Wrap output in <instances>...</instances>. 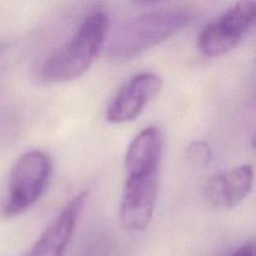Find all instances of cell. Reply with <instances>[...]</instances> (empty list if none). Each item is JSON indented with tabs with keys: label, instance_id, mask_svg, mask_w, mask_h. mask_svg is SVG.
I'll list each match as a JSON object with an SVG mask.
<instances>
[{
	"label": "cell",
	"instance_id": "obj_1",
	"mask_svg": "<svg viewBox=\"0 0 256 256\" xmlns=\"http://www.w3.org/2000/svg\"><path fill=\"white\" fill-rule=\"evenodd\" d=\"M194 19L189 8L150 10L130 20L115 32L105 55L114 62H126L174 36Z\"/></svg>",
	"mask_w": 256,
	"mask_h": 256
},
{
	"label": "cell",
	"instance_id": "obj_2",
	"mask_svg": "<svg viewBox=\"0 0 256 256\" xmlns=\"http://www.w3.org/2000/svg\"><path fill=\"white\" fill-rule=\"evenodd\" d=\"M108 32V15L102 12L90 14L72 39L42 62L39 79L46 84H62L82 76L104 46Z\"/></svg>",
	"mask_w": 256,
	"mask_h": 256
},
{
	"label": "cell",
	"instance_id": "obj_3",
	"mask_svg": "<svg viewBox=\"0 0 256 256\" xmlns=\"http://www.w3.org/2000/svg\"><path fill=\"white\" fill-rule=\"evenodd\" d=\"M52 172V160L46 152L32 150L15 162L10 172L9 194L2 215L15 218L29 210L44 194Z\"/></svg>",
	"mask_w": 256,
	"mask_h": 256
},
{
	"label": "cell",
	"instance_id": "obj_4",
	"mask_svg": "<svg viewBox=\"0 0 256 256\" xmlns=\"http://www.w3.org/2000/svg\"><path fill=\"white\" fill-rule=\"evenodd\" d=\"M256 2H240L232 5L200 32L198 46L208 58L228 54L238 46L255 22Z\"/></svg>",
	"mask_w": 256,
	"mask_h": 256
},
{
	"label": "cell",
	"instance_id": "obj_5",
	"mask_svg": "<svg viewBox=\"0 0 256 256\" xmlns=\"http://www.w3.org/2000/svg\"><path fill=\"white\" fill-rule=\"evenodd\" d=\"M159 172L128 175L120 202V222L128 232H144L150 225L159 194Z\"/></svg>",
	"mask_w": 256,
	"mask_h": 256
},
{
	"label": "cell",
	"instance_id": "obj_6",
	"mask_svg": "<svg viewBox=\"0 0 256 256\" xmlns=\"http://www.w3.org/2000/svg\"><path fill=\"white\" fill-rule=\"evenodd\" d=\"M164 80L155 72L135 75L122 89L106 109V120L112 124L132 122L140 116L145 108L158 98Z\"/></svg>",
	"mask_w": 256,
	"mask_h": 256
},
{
	"label": "cell",
	"instance_id": "obj_7",
	"mask_svg": "<svg viewBox=\"0 0 256 256\" xmlns=\"http://www.w3.org/2000/svg\"><path fill=\"white\" fill-rule=\"evenodd\" d=\"M86 199V192L75 195L24 256H64Z\"/></svg>",
	"mask_w": 256,
	"mask_h": 256
},
{
	"label": "cell",
	"instance_id": "obj_8",
	"mask_svg": "<svg viewBox=\"0 0 256 256\" xmlns=\"http://www.w3.org/2000/svg\"><path fill=\"white\" fill-rule=\"evenodd\" d=\"M254 170L242 165L225 174L212 178L205 188V198L215 208L234 209L242 204L252 189Z\"/></svg>",
	"mask_w": 256,
	"mask_h": 256
},
{
	"label": "cell",
	"instance_id": "obj_9",
	"mask_svg": "<svg viewBox=\"0 0 256 256\" xmlns=\"http://www.w3.org/2000/svg\"><path fill=\"white\" fill-rule=\"evenodd\" d=\"M164 152V136L159 128L150 126L132 142L125 156L128 175L159 172Z\"/></svg>",
	"mask_w": 256,
	"mask_h": 256
},
{
	"label": "cell",
	"instance_id": "obj_10",
	"mask_svg": "<svg viewBox=\"0 0 256 256\" xmlns=\"http://www.w3.org/2000/svg\"><path fill=\"white\" fill-rule=\"evenodd\" d=\"M186 158L194 166L202 168L208 166L212 159V152L209 144L204 142H192L186 150Z\"/></svg>",
	"mask_w": 256,
	"mask_h": 256
},
{
	"label": "cell",
	"instance_id": "obj_11",
	"mask_svg": "<svg viewBox=\"0 0 256 256\" xmlns=\"http://www.w3.org/2000/svg\"><path fill=\"white\" fill-rule=\"evenodd\" d=\"M230 256H255V246L254 242H249V244L244 245L240 248L239 250L232 254Z\"/></svg>",
	"mask_w": 256,
	"mask_h": 256
}]
</instances>
